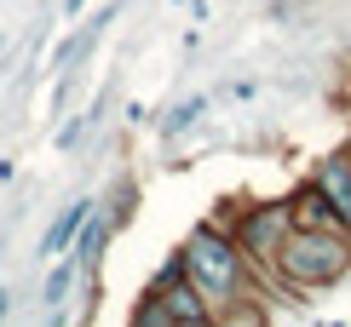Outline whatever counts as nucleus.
<instances>
[{
  "instance_id": "f257e3e1",
  "label": "nucleus",
  "mask_w": 351,
  "mask_h": 327,
  "mask_svg": "<svg viewBox=\"0 0 351 327\" xmlns=\"http://www.w3.org/2000/svg\"><path fill=\"white\" fill-rule=\"evenodd\" d=\"M276 270L294 287H328L351 270V235L340 224H294L276 247Z\"/></svg>"
},
{
  "instance_id": "f03ea898",
  "label": "nucleus",
  "mask_w": 351,
  "mask_h": 327,
  "mask_svg": "<svg viewBox=\"0 0 351 327\" xmlns=\"http://www.w3.org/2000/svg\"><path fill=\"white\" fill-rule=\"evenodd\" d=\"M184 276H190V287H196L208 304H230L242 293V252H237V241H225V235H213V230L190 235Z\"/></svg>"
},
{
  "instance_id": "7ed1b4c3",
  "label": "nucleus",
  "mask_w": 351,
  "mask_h": 327,
  "mask_svg": "<svg viewBox=\"0 0 351 327\" xmlns=\"http://www.w3.org/2000/svg\"><path fill=\"white\" fill-rule=\"evenodd\" d=\"M288 230H294V213H288V207H254V213L242 218V252L276 259V247H282Z\"/></svg>"
},
{
  "instance_id": "20e7f679",
  "label": "nucleus",
  "mask_w": 351,
  "mask_h": 327,
  "mask_svg": "<svg viewBox=\"0 0 351 327\" xmlns=\"http://www.w3.org/2000/svg\"><path fill=\"white\" fill-rule=\"evenodd\" d=\"M162 304H144L138 310V322H208V299H202L196 287H167V293H156Z\"/></svg>"
},
{
  "instance_id": "39448f33",
  "label": "nucleus",
  "mask_w": 351,
  "mask_h": 327,
  "mask_svg": "<svg viewBox=\"0 0 351 327\" xmlns=\"http://www.w3.org/2000/svg\"><path fill=\"white\" fill-rule=\"evenodd\" d=\"M317 196H323V201L334 207V218L351 230V161H346V155L328 161V167L317 172Z\"/></svg>"
},
{
  "instance_id": "423d86ee",
  "label": "nucleus",
  "mask_w": 351,
  "mask_h": 327,
  "mask_svg": "<svg viewBox=\"0 0 351 327\" xmlns=\"http://www.w3.org/2000/svg\"><path fill=\"white\" fill-rule=\"evenodd\" d=\"M86 213H93V201H69V213L58 218V224L47 230V252H64L69 247V235H75L81 224H86Z\"/></svg>"
},
{
  "instance_id": "0eeeda50",
  "label": "nucleus",
  "mask_w": 351,
  "mask_h": 327,
  "mask_svg": "<svg viewBox=\"0 0 351 327\" xmlns=\"http://www.w3.org/2000/svg\"><path fill=\"white\" fill-rule=\"evenodd\" d=\"M288 213H294V224H340V218H334V207L317 196V189H311V196H300ZM340 230H346V224H340Z\"/></svg>"
},
{
  "instance_id": "6e6552de",
  "label": "nucleus",
  "mask_w": 351,
  "mask_h": 327,
  "mask_svg": "<svg viewBox=\"0 0 351 327\" xmlns=\"http://www.w3.org/2000/svg\"><path fill=\"white\" fill-rule=\"evenodd\" d=\"M81 270V264L75 259H64V264H58V270H52V281H47V299L58 304V299H64V293H69V276H75Z\"/></svg>"
},
{
  "instance_id": "1a4fd4ad",
  "label": "nucleus",
  "mask_w": 351,
  "mask_h": 327,
  "mask_svg": "<svg viewBox=\"0 0 351 327\" xmlns=\"http://www.w3.org/2000/svg\"><path fill=\"white\" fill-rule=\"evenodd\" d=\"M0 316H6V293H0Z\"/></svg>"
}]
</instances>
